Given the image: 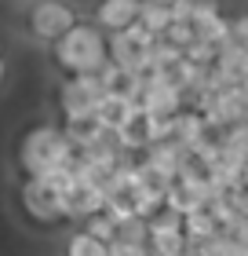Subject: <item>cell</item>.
<instances>
[{"instance_id": "cell-1", "label": "cell", "mask_w": 248, "mask_h": 256, "mask_svg": "<svg viewBox=\"0 0 248 256\" xmlns=\"http://www.w3.org/2000/svg\"><path fill=\"white\" fill-rule=\"evenodd\" d=\"M77 150L69 146L62 124H33L18 139V172L22 180H48L55 172L69 168Z\"/></svg>"}, {"instance_id": "cell-2", "label": "cell", "mask_w": 248, "mask_h": 256, "mask_svg": "<svg viewBox=\"0 0 248 256\" xmlns=\"http://www.w3.org/2000/svg\"><path fill=\"white\" fill-rule=\"evenodd\" d=\"M51 62L58 74L77 77V74H99V70L110 62V52H106V33L95 22H77L66 37H58L51 44Z\"/></svg>"}, {"instance_id": "cell-3", "label": "cell", "mask_w": 248, "mask_h": 256, "mask_svg": "<svg viewBox=\"0 0 248 256\" xmlns=\"http://www.w3.org/2000/svg\"><path fill=\"white\" fill-rule=\"evenodd\" d=\"M29 33H33V40H44V44H55L58 37H66L69 30L77 26V11L73 4H66V0H37V4L29 8Z\"/></svg>"}, {"instance_id": "cell-4", "label": "cell", "mask_w": 248, "mask_h": 256, "mask_svg": "<svg viewBox=\"0 0 248 256\" xmlns=\"http://www.w3.org/2000/svg\"><path fill=\"white\" fill-rule=\"evenodd\" d=\"M18 205H22V212H26L33 224H40V227H55L58 220H66L62 216V202H58V190L48 180H22Z\"/></svg>"}, {"instance_id": "cell-5", "label": "cell", "mask_w": 248, "mask_h": 256, "mask_svg": "<svg viewBox=\"0 0 248 256\" xmlns=\"http://www.w3.org/2000/svg\"><path fill=\"white\" fill-rule=\"evenodd\" d=\"M55 102L62 114V124H95V102L77 77H62L55 88Z\"/></svg>"}, {"instance_id": "cell-6", "label": "cell", "mask_w": 248, "mask_h": 256, "mask_svg": "<svg viewBox=\"0 0 248 256\" xmlns=\"http://www.w3.org/2000/svg\"><path fill=\"white\" fill-rule=\"evenodd\" d=\"M58 202H62V216H66V220H80V224H84L88 216L102 212V205H106V190L77 180L69 190L58 194Z\"/></svg>"}, {"instance_id": "cell-7", "label": "cell", "mask_w": 248, "mask_h": 256, "mask_svg": "<svg viewBox=\"0 0 248 256\" xmlns=\"http://www.w3.org/2000/svg\"><path fill=\"white\" fill-rule=\"evenodd\" d=\"M143 0H99L95 4V26L102 33H124L132 22H139Z\"/></svg>"}, {"instance_id": "cell-8", "label": "cell", "mask_w": 248, "mask_h": 256, "mask_svg": "<svg viewBox=\"0 0 248 256\" xmlns=\"http://www.w3.org/2000/svg\"><path fill=\"white\" fill-rule=\"evenodd\" d=\"M186 154H190L186 146H179L175 139H168V143H153L146 154H139V158H143L153 172H161V176L168 180V183H175V180H179V168H183Z\"/></svg>"}, {"instance_id": "cell-9", "label": "cell", "mask_w": 248, "mask_h": 256, "mask_svg": "<svg viewBox=\"0 0 248 256\" xmlns=\"http://www.w3.org/2000/svg\"><path fill=\"white\" fill-rule=\"evenodd\" d=\"M139 114H143V106H139V102H132V99L102 96V99L95 102V124L106 128V132H121V128L132 121V118H139Z\"/></svg>"}, {"instance_id": "cell-10", "label": "cell", "mask_w": 248, "mask_h": 256, "mask_svg": "<svg viewBox=\"0 0 248 256\" xmlns=\"http://www.w3.org/2000/svg\"><path fill=\"white\" fill-rule=\"evenodd\" d=\"M205 136H212L208 132V124H205V114L201 110H190V106H183L179 114H175V132H172V139L179 146H186L190 150L197 139H205Z\"/></svg>"}, {"instance_id": "cell-11", "label": "cell", "mask_w": 248, "mask_h": 256, "mask_svg": "<svg viewBox=\"0 0 248 256\" xmlns=\"http://www.w3.org/2000/svg\"><path fill=\"white\" fill-rule=\"evenodd\" d=\"M139 22H143L153 37H164V33H168V26H172V11H168V4L143 0V4H139Z\"/></svg>"}, {"instance_id": "cell-12", "label": "cell", "mask_w": 248, "mask_h": 256, "mask_svg": "<svg viewBox=\"0 0 248 256\" xmlns=\"http://www.w3.org/2000/svg\"><path fill=\"white\" fill-rule=\"evenodd\" d=\"M183 234L190 246H197V242H205L212 234H219V224L208 216V208H201V212H190V216H183Z\"/></svg>"}, {"instance_id": "cell-13", "label": "cell", "mask_w": 248, "mask_h": 256, "mask_svg": "<svg viewBox=\"0 0 248 256\" xmlns=\"http://www.w3.org/2000/svg\"><path fill=\"white\" fill-rule=\"evenodd\" d=\"M84 230H88V234L95 238V242H102V246H113V242H117V234H121V227H117V224H113V220L106 216V212L88 216V220H84Z\"/></svg>"}, {"instance_id": "cell-14", "label": "cell", "mask_w": 248, "mask_h": 256, "mask_svg": "<svg viewBox=\"0 0 248 256\" xmlns=\"http://www.w3.org/2000/svg\"><path fill=\"white\" fill-rule=\"evenodd\" d=\"M102 252H106V246H102V242H95L84 227L73 230V234L66 238V256H102Z\"/></svg>"}, {"instance_id": "cell-15", "label": "cell", "mask_w": 248, "mask_h": 256, "mask_svg": "<svg viewBox=\"0 0 248 256\" xmlns=\"http://www.w3.org/2000/svg\"><path fill=\"white\" fill-rule=\"evenodd\" d=\"M197 40L212 44V48H223V44L230 40V18H227V15H219V18L205 22V26H197Z\"/></svg>"}, {"instance_id": "cell-16", "label": "cell", "mask_w": 248, "mask_h": 256, "mask_svg": "<svg viewBox=\"0 0 248 256\" xmlns=\"http://www.w3.org/2000/svg\"><path fill=\"white\" fill-rule=\"evenodd\" d=\"M102 212L110 216L117 227L128 224V220H139L135 216V205H132V198H128V194H110V198H106V205H102Z\"/></svg>"}, {"instance_id": "cell-17", "label": "cell", "mask_w": 248, "mask_h": 256, "mask_svg": "<svg viewBox=\"0 0 248 256\" xmlns=\"http://www.w3.org/2000/svg\"><path fill=\"white\" fill-rule=\"evenodd\" d=\"M121 242H128V246H150V224L146 220H128V224H121V234H117Z\"/></svg>"}, {"instance_id": "cell-18", "label": "cell", "mask_w": 248, "mask_h": 256, "mask_svg": "<svg viewBox=\"0 0 248 256\" xmlns=\"http://www.w3.org/2000/svg\"><path fill=\"white\" fill-rule=\"evenodd\" d=\"M216 52H219V48H212V44H205V40H194V44H186V48H183V59L208 70L212 62H216Z\"/></svg>"}, {"instance_id": "cell-19", "label": "cell", "mask_w": 248, "mask_h": 256, "mask_svg": "<svg viewBox=\"0 0 248 256\" xmlns=\"http://www.w3.org/2000/svg\"><path fill=\"white\" fill-rule=\"evenodd\" d=\"M164 40L168 44H175V48H186V44H194L197 40V30H194V22H172L168 26V33H164Z\"/></svg>"}, {"instance_id": "cell-20", "label": "cell", "mask_w": 248, "mask_h": 256, "mask_svg": "<svg viewBox=\"0 0 248 256\" xmlns=\"http://www.w3.org/2000/svg\"><path fill=\"white\" fill-rule=\"evenodd\" d=\"M223 15V8H219V0H194V30L197 26H205V22H212V18H219Z\"/></svg>"}, {"instance_id": "cell-21", "label": "cell", "mask_w": 248, "mask_h": 256, "mask_svg": "<svg viewBox=\"0 0 248 256\" xmlns=\"http://www.w3.org/2000/svg\"><path fill=\"white\" fill-rule=\"evenodd\" d=\"M230 40L248 52V15H234L230 18Z\"/></svg>"}, {"instance_id": "cell-22", "label": "cell", "mask_w": 248, "mask_h": 256, "mask_svg": "<svg viewBox=\"0 0 248 256\" xmlns=\"http://www.w3.org/2000/svg\"><path fill=\"white\" fill-rule=\"evenodd\" d=\"M168 11H172V22H190L194 18V0H172Z\"/></svg>"}, {"instance_id": "cell-23", "label": "cell", "mask_w": 248, "mask_h": 256, "mask_svg": "<svg viewBox=\"0 0 248 256\" xmlns=\"http://www.w3.org/2000/svg\"><path fill=\"white\" fill-rule=\"evenodd\" d=\"M223 234H230L238 246H248V220L241 216V220H234L230 227H223Z\"/></svg>"}, {"instance_id": "cell-24", "label": "cell", "mask_w": 248, "mask_h": 256, "mask_svg": "<svg viewBox=\"0 0 248 256\" xmlns=\"http://www.w3.org/2000/svg\"><path fill=\"white\" fill-rule=\"evenodd\" d=\"M234 194V202H238V212L248 220V187H238V190H230Z\"/></svg>"}, {"instance_id": "cell-25", "label": "cell", "mask_w": 248, "mask_h": 256, "mask_svg": "<svg viewBox=\"0 0 248 256\" xmlns=\"http://www.w3.org/2000/svg\"><path fill=\"white\" fill-rule=\"evenodd\" d=\"M4 77H7V62L0 59V84H4Z\"/></svg>"}, {"instance_id": "cell-26", "label": "cell", "mask_w": 248, "mask_h": 256, "mask_svg": "<svg viewBox=\"0 0 248 256\" xmlns=\"http://www.w3.org/2000/svg\"><path fill=\"white\" fill-rule=\"evenodd\" d=\"M241 74H245V80H248V52H245V62H241Z\"/></svg>"}, {"instance_id": "cell-27", "label": "cell", "mask_w": 248, "mask_h": 256, "mask_svg": "<svg viewBox=\"0 0 248 256\" xmlns=\"http://www.w3.org/2000/svg\"><path fill=\"white\" fill-rule=\"evenodd\" d=\"M241 180H245V187H248V161H245V172H241Z\"/></svg>"}, {"instance_id": "cell-28", "label": "cell", "mask_w": 248, "mask_h": 256, "mask_svg": "<svg viewBox=\"0 0 248 256\" xmlns=\"http://www.w3.org/2000/svg\"><path fill=\"white\" fill-rule=\"evenodd\" d=\"M183 256H197V249H194V246H186V252H183Z\"/></svg>"}, {"instance_id": "cell-29", "label": "cell", "mask_w": 248, "mask_h": 256, "mask_svg": "<svg viewBox=\"0 0 248 256\" xmlns=\"http://www.w3.org/2000/svg\"><path fill=\"white\" fill-rule=\"evenodd\" d=\"M153 4H172V0H153Z\"/></svg>"}, {"instance_id": "cell-30", "label": "cell", "mask_w": 248, "mask_h": 256, "mask_svg": "<svg viewBox=\"0 0 248 256\" xmlns=\"http://www.w3.org/2000/svg\"><path fill=\"white\" fill-rule=\"evenodd\" d=\"M102 256H110V249H106V252H102Z\"/></svg>"}]
</instances>
